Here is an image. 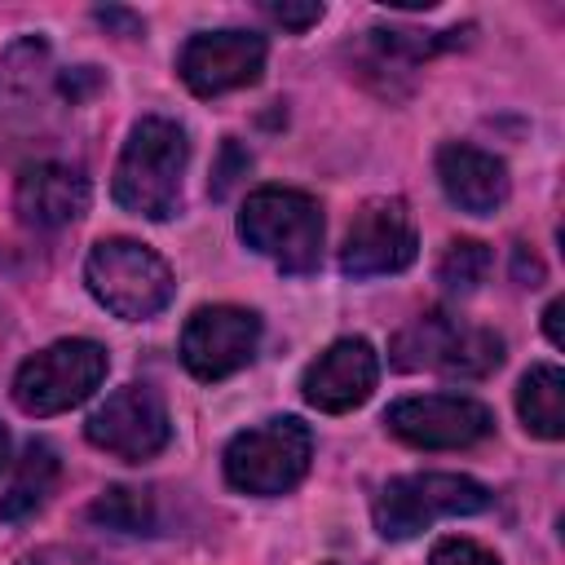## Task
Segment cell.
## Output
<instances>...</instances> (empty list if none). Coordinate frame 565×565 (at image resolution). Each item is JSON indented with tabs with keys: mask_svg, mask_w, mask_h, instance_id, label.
<instances>
[{
	"mask_svg": "<svg viewBox=\"0 0 565 565\" xmlns=\"http://www.w3.org/2000/svg\"><path fill=\"white\" fill-rule=\"evenodd\" d=\"M190 159V141L181 124L163 115H146L132 124L119 163H115V203L146 221H168L181 203V172Z\"/></svg>",
	"mask_w": 565,
	"mask_h": 565,
	"instance_id": "1",
	"label": "cell"
},
{
	"mask_svg": "<svg viewBox=\"0 0 565 565\" xmlns=\"http://www.w3.org/2000/svg\"><path fill=\"white\" fill-rule=\"evenodd\" d=\"M238 238L282 274H309L322 260V207L305 190L260 185L238 212Z\"/></svg>",
	"mask_w": 565,
	"mask_h": 565,
	"instance_id": "2",
	"label": "cell"
},
{
	"mask_svg": "<svg viewBox=\"0 0 565 565\" xmlns=\"http://www.w3.org/2000/svg\"><path fill=\"white\" fill-rule=\"evenodd\" d=\"M84 282L102 309L124 322H146L172 300V269L137 238H102L84 260Z\"/></svg>",
	"mask_w": 565,
	"mask_h": 565,
	"instance_id": "3",
	"label": "cell"
},
{
	"mask_svg": "<svg viewBox=\"0 0 565 565\" xmlns=\"http://www.w3.org/2000/svg\"><path fill=\"white\" fill-rule=\"evenodd\" d=\"M313 459V433L296 415L265 419L256 428H243L225 446V481L243 494H287Z\"/></svg>",
	"mask_w": 565,
	"mask_h": 565,
	"instance_id": "4",
	"label": "cell"
},
{
	"mask_svg": "<svg viewBox=\"0 0 565 565\" xmlns=\"http://www.w3.org/2000/svg\"><path fill=\"white\" fill-rule=\"evenodd\" d=\"M503 362V340L486 327H468L441 309L419 313L393 340V366L402 371H441L450 380H481Z\"/></svg>",
	"mask_w": 565,
	"mask_h": 565,
	"instance_id": "5",
	"label": "cell"
},
{
	"mask_svg": "<svg viewBox=\"0 0 565 565\" xmlns=\"http://www.w3.org/2000/svg\"><path fill=\"white\" fill-rule=\"evenodd\" d=\"M490 508V490L463 472H411L393 477L375 494V530L384 539H415L441 516H472Z\"/></svg>",
	"mask_w": 565,
	"mask_h": 565,
	"instance_id": "6",
	"label": "cell"
},
{
	"mask_svg": "<svg viewBox=\"0 0 565 565\" xmlns=\"http://www.w3.org/2000/svg\"><path fill=\"white\" fill-rule=\"evenodd\" d=\"M106 366L110 358L97 340H57L18 366L13 402L26 415H62L93 397V388L106 380Z\"/></svg>",
	"mask_w": 565,
	"mask_h": 565,
	"instance_id": "7",
	"label": "cell"
},
{
	"mask_svg": "<svg viewBox=\"0 0 565 565\" xmlns=\"http://www.w3.org/2000/svg\"><path fill=\"white\" fill-rule=\"evenodd\" d=\"M84 433L97 450H106L124 463H141V459H154L168 446L172 419H168L163 397L150 384H124L88 415Z\"/></svg>",
	"mask_w": 565,
	"mask_h": 565,
	"instance_id": "8",
	"label": "cell"
},
{
	"mask_svg": "<svg viewBox=\"0 0 565 565\" xmlns=\"http://www.w3.org/2000/svg\"><path fill=\"white\" fill-rule=\"evenodd\" d=\"M384 424L397 441L419 450H463L481 437H490L494 415L477 397L459 393H428V397H402L384 411Z\"/></svg>",
	"mask_w": 565,
	"mask_h": 565,
	"instance_id": "9",
	"label": "cell"
},
{
	"mask_svg": "<svg viewBox=\"0 0 565 565\" xmlns=\"http://www.w3.org/2000/svg\"><path fill=\"white\" fill-rule=\"evenodd\" d=\"M419 256V234L402 199H371L358 207L344 247H340V269L349 278H380V274H402Z\"/></svg>",
	"mask_w": 565,
	"mask_h": 565,
	"instance_id": "10",
	"label": "cell"
},
{
	"mask_svg": "<svg viewBox=\"0 0 565 565\" xmlns=\"http://www.w3.org/2000/svg\"><path fill=\"white\" fill-rule=\"evenodd\" d=\"M260 318L238 305H203L181 331V362L194 380H225L256 358Z\"/></svg>",
	"mask_w": 565,
	"mask_h": 565,
	"instance_id": "11",
	"label": "cell"
},
{
	"mask_svg": "<svg viewBox=\"0 0 565 565\" xmlns=\"http://www.w3.org/2000/svg\"><path fill=\"white\" fill-rule=\"evenodd\" d=\"M177 71L190 93L221 97L234 88H247L265 71V40L256 31H199L185 40Z\"/></svg>",
	"mask_w": 565,
	"mask_h": 565,
	"instance_id": "12",
	"label": "cell"
},
{
	"mask_svg": "<svg viewBox=\"0 0 565 565\" xmlns=\"http://www.w3.org/2000/svg\"><path fill=\"white\" fill-rule=\"evenodd\" d=\"M375 380H380V358H375V349H371L362 335H344V340H335L331 349H322V353L309 362L300 388H305V402H309L313 411L344 415V411H353V406H362V402L371 397Z\"/></svg>",
	"mask_w": 565,
	"mask_h": 565,
	"instance_id": "13",
	"label": "cell"
},
{
	"mask_svg": "<svg viewBox=\"0 0 565 565\" xmlns=\"http://www.w3.org/2000/svg\"><path fill=\"white\" fill-rule=\"evenodd\" d=\"M437 181L446 190V199L468 212V216H490L508 203V168L499 154L490 150H477L468 141H446L437 150Z\"/></svg>",
	"mask_w": 565,
	"mask_h": 565,
	"instance_id": "14",
	"label": "cell"
},
{
	"mask_svg": "<svg viewBox=\"0 0 565 565\" xmlns=\"http://www.w3.org/2000/svg\"><path fill=\"white\" fill-rule=\"evenodd\" d=\"M13 203L31 230H62L88 212V177L71 163H31L18 177Z\"/></svg>",
	"mask_w": 565,
	"mask_h": 565,
	"instance_id": "15",
	"label": "cell"
},
{
	"mask_svg": "<svg viewBox=\"0 0 565 565\" xmlns=\"http://www.w3.org/2000/svg\"><path fill=\"white\" fill-rule=\"evenodd\" d=\"M516 415L543 441L565 437V375H561V366L539 362V366H530L521 375V384H516Z\"/></svg>",
	"mask_w": 565,
	"mask_h": 565,
	"instance_id": "16",
	"label": "cell"
},
{
	"mask_svg": "<svg viewBox=\"0 0 565 565\" xmlns=\"http://www.w3.org/2000/svg\"><path fill=\"white\" fill-rule=\"evenodd\" d=\"M57 481V455L49 441H31L18 459V472L9 481V490L0 494V521H22L31 512L44 508V499L53 494Z\"/></svg>",
	"mask_w": 565,
	"mask_h": 565,
	"instance_id": "17",
	"label": "cell"
},
{
	"mask_svg": "<svg viewBox=\"0 0 565 565\" xmlns=\"http://www.w3.org/2000/svg\"><path fill=\"white\" fill-rule=\"evenodd\" d=\"M93 521H102L106 530H124V534H146L154 530V503L146 490H132V486H115L106 490L93 508H88Z\"/></svg>",
	"mask_w": 565,
	"mask_h": 565,
	"instance_id": "18",
	"label": "cell"
},
{
	"mask_svg": "<svg viewBox=\"0 0 565 565\" xmlns=\"http://www.w3.org/2000/svg\"><path fill=\"white\" fill-rule=\"evenodd\" d=\"M486 274H490V247L477 238H455L437 260V282L459 296L477 291L486 282Z\"/></svg>",
	"mask_w": 565,
	"mask_h": 565,
	"instance_id": "19",
	"label": "cell"
},
{
	"mask_svg": "<svg viewBox=\"0 0 565 565\" xmlns=\"http://www.w3.org/2000/svg\"><path fill=\"white\" fill-rule=\"evenodd\" d=\"M428 565H499V556L486 552V547L472 543V539H441V543L428 552Z\"/></svg>",
	"mask_w": 565,
	"mask_h": 565,
	"instance_id": "20",
	"label": "cell"
},
{
	"mask_svg": "<svg viewBox=\"0 0 565 565\" xmlns=\"http://www.w3.org/2000/svg\"><path fill=\"white\" fill-rule=\"evenodd\" d=\"M265 18L278 22L282 31H309V26L322 18V4H318V0H309V4H287V0L278 4V0H274V4H265Z\"/></svg>",
	"mask_w": 565,
	"mask_h": 565,
	"instance_id": "21",
	"label": "cell"
},
{
	"mask_svg": "<svg viewBox=\"0 0 565 565\" xmlns=\"http://www.w3.org/2000/svg\"><path fill=\"white\" fill-rule=\"evenodd\" d=\"M247 163H252V159H247V154H238V146H234V137H230V141H225V163L216 168V181H212V194L221 199V194L238 181L234 172H247Z\"/></svg>",
	"mask_w": 565,
	"mask_h": 565,
	"instance_id": "22",
	"label": "cell"
},
{
	"mask_svg": "<svg viewBox=\"0 0 565 565\" xmlns=\"http://www.w3.org/2000/svg\"><path fill=\"white\" fill-rule=\"evenodd\" d=\"M22 565H97V561L84 556V552H75V547H40Z\"/></svg>",
	"mask_w": 565,
	"mask_h": 565,
	"instance_id": "23",
	"label": "cell"
},
{
	"mask_svg": "<svg viewBox=\"0 0 565 565\" xmlns=\"http://www.w3.org/2000/svg\"><path fill=\"white\" fill-rule=\"evenodd\" d=\"M561 313H565V300H552V305L543 309V327H547V340H552V344H565V335H561Z\"/></svg>",
	"mask_w": 565,
	"mask_h": 565,
	"instance_id": "24",
	"label": "cell"
},
{
	"mask_svg": "<svg viewBox=\"0 0 565 565\" xmlns=\"http://www.w3.org/2000/svg\"><path fill=\"white\" fill-rule=\"evenodd\" d=\"M9 463V433H4V424H0V468Z\"/></svg>",
	"mask_w": 565,
	"mask_h": 565,
	"instance_id": "25",
	"label": "cell"
}]
</instances>
